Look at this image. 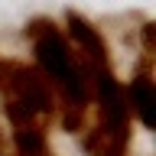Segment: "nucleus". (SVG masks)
Masks as SVG:
<instances>
[{
    "label": "nucleus",
    "mask_w": 156,
    "mask_h": 156,
    "mask_svg": "<svg viewBox=\"0 0 156 156\" xmlns=\"http://www.w3.org/2000/svg\"><path fill=\"white\" fill-rule=\"evenodd\" d=\"M68 33H72V39H75L78 46V62H81V68L88 72V81H91V75H94L98 68H107V46L104 39H101V33H98L88 20H81L78 13H68Z\"/></svg>",
    "instance_id": "3"
},
{
    "label": "nucleus",
    "mask_w": 156,
    "mask_h": 156,
    "mask_svg": "<svg viewBox=\"0 0 156 156\" xmlns=\"http://www.w3.org/2000/svg\"><path fill=\"white\" fill-rule=\"evenodd\" d=\"M127 150H130V120L101 117L85 136L88 156H127Z\"/></svg>",
    "instance_id": "4"
},
{
    "label": "nucleus",
    "mask_w": 156,
    "mask_h": 156,
    "mask_svg": "<svg viewBox=\"0 0 156 156\" xmlns=\"http://www.w3.org/2000/svg\"><path fill=\"white\" fill-rule=\"evenodd\" d=\"M127 94V107L140 117L143 127H153V104H156V88H153V78L150 72H140V75L130 81V88L124 91Z\"/></svg>",
    "instance_id": "5"
},
{
    "label": "nucleus",
    "mask_w": 156,
    "mask_h": 156,
    "mask_svg": "<svg viewBox=\"0 0 156 156\" xmlns=\"http://www.w3.org/2000/svg\"><path fill=\"white\" fill-rule=\"evenodd\" d=\"M29 39H33V52H36V68L46 75L49 85L58 88L62 104H65V127L78 130L81 114L88 104V72L81 68V62L75 58L72 46L65 42V36L58 33L55 23L49 20H36L29 26Z\"/></svg>",
    "instance_id": "1"
},
{
    "label": "nucleus",
    "mask_w": 156,
    "mask_h": 156,
    "mask_svg": "<svg viewBox=\"0 0 156 156\" xmlns=\"http://www.w3.org/2000/svg\"><path fill=\"white\" fill-rule=\"evenodd\" d=\"M0 94H3V114L10 117L13 130L23 127H42L55 114L52 85L36 65L3 58L0 62Z\"/></svg>",
    "instance_id": "2"
}]
</instances>
